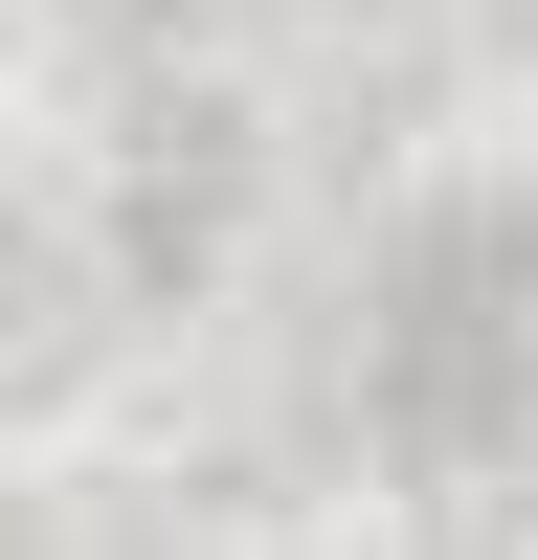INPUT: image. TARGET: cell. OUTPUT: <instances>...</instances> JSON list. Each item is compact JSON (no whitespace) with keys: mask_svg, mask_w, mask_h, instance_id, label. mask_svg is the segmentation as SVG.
I'll use <instances>...</instances> for the list:
<instances>
[{"mask_svg":"<svg viewBox=\"0 0 538 560\" xmlns=\"http://www.w3.org/2000/svg\"><path fill=\"white\" fill-rule=\"evenodd\" d=\"M538 427V202H426L382 247V448L493 471Z\"/></svg>","mask_w":538,"mask_h":560,"instance_id":"6da1fadb","label":"cell"}]
</instances>
